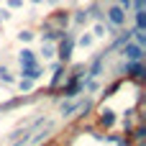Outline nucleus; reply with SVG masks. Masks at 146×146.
<instances>
[{
	"mask_svg": "<svg viewBox=\"0 0 146 146\" xmlns=\"http://www.w3.org/2000/svg\"><path fill=\"white\" fill-rule=\"evenodd\" d=\"M123 54H126V59L128 62H141V56H144V46H139V44H123Z\"/></svg>",
	"mask_w": 146,
	"mask_h": 146,
	"instance_id": "f257e3e1",
	"label": "nucleus"
},
{
	"mask_svg": "<svg viewBox=\"0 0 146 146\" xmlns=\"http://www.w3.org/2000/svg\"><path fill=\"white\" fill-rule=\"evenodd\" d=\"M108 21H110L113 26H123V23H126V8L113 5V8L108 10Z\"/></svg>",
	"mask_w": 146,
	"mask_h": 146,
	"instance_id": "f03ea898",
	"label": "nucleus"
},
{
	"mask_svg": "<svg viewBox=\"0 0 146 146\" xmlns=\"http://www.w3.org/2000/svg\"><path fill=\"white\" fill-rule=\"evenodd\" d=\"M72 46H74V41L64 33V36H62V46H59V56H62V62H69V56H72Z\"/></svg>",
	"mask_w": 146,
	"mask_h": 146,
	"instance_id": "7ed1b4c3",
	"label": "nucleus"
},
{
	"mask_svg": "<svg viewBox=\"0 0 146 146\" xmlns=\"http://www.w3.org/2000/svg\"><path fill=\"white\" fill-rule=\"evenodd\" d=\"M31 64H36V56L31 49H23L21 51V67H31Z\"/></svg>",
	"mask_w": 146,
	"mask_h": 146,
	"instance_id": "20e7f679",
	"label": "nucleus"
},
{
	"mask_svg": "<svg viewBox=\"0 0 146 146\" xmlns=\"http://www.w3.org/2000/svg\"><path fill=\"white\" fill-rule=\"evenodd\" d=\"M23 77H26V80H38V77H41V69H38L36 64H31V67H23Z\"/></svg>",
	"mask_w": 146,
	"mask_h": 146,
	"instance_id": "39448f33",
	"label": "nucleus"
},
{
	"mask_svg": "<svg viewBox=\"0 0 146 146\" xmlns=\"http://www.w3.org/2000/svg\"><path fill=\"white\" fill-rule=\"evenodd\" d=\"M80 87H82V85H80L77 80H72V82L67 85V90H64V95H67V98H72V95H77V92H80Z\"/></svg>",
	"mask_w": 146,
	"mask_h": 146,
	"instance_id": "423d86ee",
	"label": "nucleus"
},
{
	"mask_svg": "<svg viewBox=\"0 0 146 146\" xmlns=\"http://www.w3.org/2000/svg\"><path fill=\"white\" fill-rule=\"evenodd\" d=\"M136 28H146V10H136Z\"/></svg>",
	"mask_w": 146,
	"mask_h": 146,
	"instance_id": "0eeeda50",
	"label": "nucleus"
},
{
	"mask_svg": "<svg viewBox=\"0 0 146 146\" xmlns=\"http://www.w3.org/2000/svg\"><path fill=\"white\" fill-rule=\"evenodd\" d=\"M128 72H131L133 77H141V74H144V67H141L139 62H131V64H128Z\"/></svg>",
	"mask_w": 146,
	"mask_h": 146,
	"instance_id": "6e6552de",
	"label": "nucleus"
},
{
	"mask_svg": "<svg viewBox=\"0 0 146 146\" xmlns=\"http://www.w3.org/2000/svg\"><path fill=\"white\" fill-rule=\"evenodd\" d=\"M131 33H133V36H136V44H139V46H144V44H146V36H144V28H136V31H131Z\"/></svg>",
	"mask_w": 146,
	"mask_h": 146,
	"instance_id": "1a4fd4ad",
	"label": "nucleus"
},
{
	"mask_svg": "<svg viewBox=\"0 0 146 146\" xmlns=\"http://www.w3.org/2000/svg\"><path fill=\"white\" fill-rule=\"evenodd\" d=\"M100 121H103V126H105V128H108V126H113V113H110V110H103V118H100Z\"/></svg>",
	"mask_w": 146,
	"mask_h": 146,
	"instance_id": "9d476101",
	"label": "nucleus"
},
{
	"mask_svg": "<svg viewBox=\"0 0 146 146\" xmlns=\"http://www.w3.org/2000/svg\"><path fill=\"white\" fill-rule=\"evenodd\" d=\"M18 38H21V41H31V38H33V33H31V31H21V33H18Z\"/></svg>",
	"mask_w": 146,
	"mask_h": 146,
	"instance_id": "9b49d317",
	"label": "nucleus"
},
{
	"mask_svg": "<svg viewBox=\"0 0 146 146\" xmlns=\"http://www.w3.org/2000/svg\"><path fill=\"white\" fill-rule=\"evenodd\" d=\"M74 21H77V23H85V21H87V13H82V10H80V13L74 15Z\"/></svg>",
	"mask_w": 146,
	"mask_h": 146,
	"instance_id": "f8f14e48",
	"label": "nucleus"
},
{
	"mask_svg": "<svg viewBox=\"0 0 146 146\" xmlns=\"http://www.w3.org/2000/svg\"><path fill=\"white\" fill-rule=\"evenodd\" d=\"M80 44H82V46H90V44H92V36H82Z\"/></svg>",
	"mask_w": 146,
	"mask_h": 146,
	"instance_id": "ddd939ff",
	"label": "nucleus"
},
{
	"mask_svg": "<svg viewBox=\"0 0 146 146\" xmlns=\"http://www.w3.org/2000/svg\"><path fill=\"white\" fill-rule=\"evenodd\" d=\"M21 90H31V80H21Z\"/></svg>",
	"mask_w": 146,
	"mask_h": 146,
	"instance_id": "4468645a",
	"label": "nucleus"
},
{
	"mask_svg": "<svg viewBox=\"0 0 146 146\" xmlns=\"http://www.w3.org/2000/svg\"><path fill=\"white\" fill-rule=\"evenodd\" d=\"M0 77H3V80H5V82H13V77H10V74H8V72H5V69H0Z\"/></svg>",
	"mask_w": 146,
	"mask_h": 146,
	"instance_id": "2eb2a0df",
	"label": "nucleus"
},
{
	"mask_svg": "<svg viewBox=\"0 0 146 146\" xmlns=\"http://www.w3.org/2000/svg\"><path fill=\"white\" fill-rule=\"evenodd\" d=\"M8 5H10V8H21V5H23V0H8Z\"/></svg>",
	"mask_w": 146,
	"mask_h": 146,
	"instance_id": "dca6fc26",
	"label": "nucleus"
},
{
	"mask_svg": "<svg viewBox=\"0 0 146 146\" xmlns=\"http://www.w3.org/2000/svg\"><path fill=\"white\" fill-rule=\"evenodd\" d=\"M144 5H146V0H136V3H133V10H141Z\"/></svg>",
	"mask_w": 146,
	"mask_h": 146,
	"instance_id": "f3484780",
	"label": "nucleus"
},
{
	"mask_svg": "<svg viewBox=\"0 0 146 146\" xmlns=\"http://www.w3.org/2000/svg\"><path fill=\"white\" fill-rule=\"evenodd\" d=\"M95 36H105V28L103 26H95Z\"/></svg>",
	"mask_w": 146,
	"mask_h": 146,
	"instance_id": "a211bd4d",
	"label": "nucleus"
},
{
	"mask_svg": "<svg viewBox=\"0 0 146 146\" xmlns=\"http://www.w3.org/2000/svg\"><path fill=\"white\" fill-rule=\"evenodd\" d=\"M41 54H44V56H51V54H54V49H51V46H44V51H41Z\"/></svg>",
	"mask_w": 146,
	"mask_h": 146,
	"instance_id": "6ab92c4d",
	"label": "nucleus"
},
{
	"mask_svg": "<svg viewBox=\"0 0 146 146\" xmlns=\"http://www.w3.org/2000/svg\"><path fill=\"white\" fill-rule=\"evenodd\" d=\"M118 3H121V8H131V3H133V0H118Z\"/></svg>",
	"mask_w": 146,
	"mask_h": 146,
	"instance_id": "aec40b11",
	"label": "nucleus"
},
{
	"mask_svg": "<svg viewBox=\"0 0 146 146\" xmlns=\"http://www.w3.org/2000/svg\"><path fill=\"white\" fill-rule=\"evenodd\" d=\"M49 3H56V0H49Z\"/></svg>",
	"mask_w": 146,
	"mask_h": 146,
	"instance_id": "412c9836",
	"label": "nucleus"
},
{
	"mask_svg": "<svg viewBox=\"0 0 146 146\" xmlns=\"http://www.w3.org/2000/svg\"><path fill=\"white\" fill-rule=\"evenodd\" d=\"M33 3H41V0H33Z\"/></svg>",
	"mask_w": 146,
	"mask_h": 146,
	"instance_id": "4be33fe9",
	"label": "nucleus"
}]
</instances>
